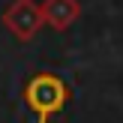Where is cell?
Instances as JSON below:
<instances>
[{
  "mask_svg": "<svg viewBox=\"0 0 123 123\" xmlns=\"http://www.w3.org/2000/svg\"><path fill=\"white\" fill-rule=\"evenodd\" d=\"M3 24L18 42H30L42 30L45 18H42V6L36 0H12L3 9Z\"/></svg>",
  "mask_w": 123,
  "mask_h": 123,
  "instance_id": "obj_2",
  "label": "cell"
},
{
  "mask_svg": "<svg viewBox=\"0 0 123 123\" xmlns=\"http://www.w3.org/2000/svg\"><path fill=\"white\" fill-rule=\"evenodd\" d=\"M69 84L54 72H36L24 84V102L33 111L36 123H51V117L69 102Z\"/></svg>",
  "mask_w": 123,
  "mask_h": 123,
  "instance_id": "obj_1",
  "label": "cell"
},
{
  "mask_svg": "<svg viewBox=\"0 0 123 123\" xmlns=\"http://www.w3.org/2000/svg\"><path fill=\"white\" fill-rule=\"evenodd\" d=\"M78 15H81V3L78 0H42V18L54 30L72 27L78 21Z\"/></svg>",
  "mask_w": 123,
  "mask_h": 123,
  "instance_id": "obj_3",
  "label": "cell"
}]
</instances>
